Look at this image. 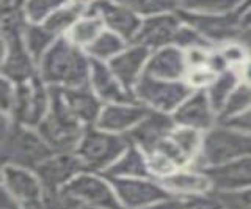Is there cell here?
Returning a JSON list of instances; mask_svg holds the SVG:
<instances>
[{
    "mask_svg": "<svg viewBox=\"0 0 251 209\" xmlns=\"http://www.w3.org/2000/svg\"><path fill=\"white\" fill-rule=\"evenodd\" d=\"M38 74L52 88L80 87L90 82L91 57L66 36H60L38 63Z\"/></svg>",
    "mask_w": 251,
    "mask_h": 209,
    "instance_id": "cell-1",
    "label": "cell"
},
{
    "mask_svg": "<svg viewBox=\"0 0 251 209\" xmlns=\"http://www.w3.org/2000/svg\"><path fill=\"white\" fill-rule=\"evenodd\" d=\"M2 165H16L35 170L41 162L55 153L36 128L24 126L10 115H2L0 131Z\"/></svg>",
    "mask_w": 251,
    "mask_h": 209,
    "instance_id": "cell-2",
    "label": "cell"
},
{
    "mask_svg": "<svg viewBox=\"0 0 251 209\" xmlns=\"http://www.w3.org/2000/svg\"><path fill=\"white\" fill-rule=\"evenodd\" d=\"M28 24L25 14L2 18V77L22 83L38 76V63L24 41V28Z\"/></svg>",
    "mask_w": 251,
    "mask_h": 209,
    "instance_id": "cell-3",
    "label": "cell"
},
{
    "mask_svg": "<svg viewBox=\"0 0 251 209\" xmlns=\"http://www.w3.org/2000/svg\"><path fill=\"white\" fill-rule=\"evenodd\" d=\"M247 156H251V132L218 123L204 132L201 154L195 167H217Z\"/></svg>",
    "mask_w": 251,
    "mask_h": 209,
    "instance_id": "cell-4",
    "label": "cell"
},
{
    "mask_svg": "<svg viewBox=\"0 0 251 209\" xmlns=\"http://www.w3.org/2000/svg\"><path fill=\"white\" fill-rule=\"evenodd\" d=\"M132 143L126 134H116L99 129L98 126L85 128L82 140L75 154L82 159L88 172L105 173Z\"/></svg>",
    "mask_w": 251,
    "mask_h": 209,
    "instance_id": "cell-5",
    "label": "cell"
},
{
    "mask_svg": "<svg viewBox=\"0 0 251 209\" xmlns=\"http://www.w3.org/2000/svg\"><path fill=\"white\" fill-rule=\"evenodd\" d=\"M50 95L52 103L49 113L36 128L38 132L55 153H75L86 126L66 109L53 88H50Z\"/></svg>",
    "mask_w": 251,
    "mask_h": 209,
    "instance_id": "cell-6",
    "label": "cell"
},
{
    "mask_svg": "<svg viewBox=\"0 0 251 209\" xmlns=\"http://www.w3.org/2000/svg\"><path fill=\"white\" fill-rule=\"evenodd\" d=\"M193 91L185 80H162L145 74L133 88V96L148 109L171 115Z\"/></svg>",
    "mask_w": 251,
    "mask_h": 209,
    "instance_id": "cell-7",
    "label": "cell"
},
{
    "mask_svg": "<svg viewBox=\"0 0 251 209\" xmlns=\"http://www.w3.org/2000/svg\"><path fill=\"white\" fill-rule=\"evenodd\" d=\"M50 103V87L38 74L27 82L16 83V99L10 117L24 126L38 128L49 113Z\"/></svg>",
    "mask_w": 251,
    "mask_h": 209,
    "instance_id": "cell-8",
    "label": "cell"
},
{
    "mask_svg": "<svg viewBox=\"0 0 251 209\" xmlns=\"http://www.w3.org/2000/svg\"><path fill=\"white\" fill-rule=\"evenodd\" d=\"M184 24L195 28L204 40L215 48V44H226L239 41L242 35L243 19L237 13L209 14V13H193L185 10H176Z\"/></svg>",
    "mask_w": 251,
    "mask_h": 209,
    "instance_id": "cell-9",
    "label": "cell"
},
{
    "mask_svg": "<svg viewBox=\"0 0 251 209\" xmlns=\"http://www.w3.org/2000/svg\"><path fill=\"white\" fill-rule=\"evenodd\" d=\"M71 198L99 209H123L112 181L104 173L83 172L61 190Z\"/></svg>",
    "mask_w": 251,
    "mask_h": 209,
    "instance_id": "cell-10",
    "label": "cell"
},
{
    "mask_svg": "<svg viewBox=\"0 0 251 209\" xmlns=\"http://www.w3.org/2000/svg\"><path fill=\"white\" fill-rule=\"evenodd\" d=\"M108 180L113 184L123 209H143L173 197L155 178H108Z\"/></svg>",
    "mask_w": 251,
    "mask_h": 209,
    "instance_id": "cell-11",
    "label": "cell"
},
{
    "mask_svg": "<svg viewBox=\"0 0 251 209\" xmlns=\"http://www.w3.org/2000/svg\"><path fill=\"white\" fill-rule=\"evenodd\" d=\"M2 189L25 209H44L46 189L35 170L2 165Z\"/></svg>",
    "mask_w": 251,
    "mask_h": 209,
    "instance_id": "cell-12",
    "label": "cell"
},
{
    "mask_svg": "<svg viewBox=\"0 0 251 209\" xmlns=\"http://www.w3.org/2000/svg\"><path fill=\"white\" fill-rule=\"evenodd\" d=\"M46 193H58L80 173L86 172L82 159L75 153H53L35 168Z\"/></svg>",
    "mask_w": 251,
    "mask_h": 209,
    "instance_id": "cell-13",
    "label": "cell"
},
{
    "mask_svg": "<svg viewBox=\"0 0 251 209\" xmlns=\"http://www.w3.org/2000/svg\"><path fill=\"white\" fill-rule=\"evenodd\" d=\"M182 26L184 22L179 18L177 11L145 18L141 21V27L137 36L133 38L132 44H141L151 51L175 46Z\"/></svg>",
    "mask_w": 251,
    "mask_h": 209,
    "instance_id": "cell-14",
    "label": "cell"
},
{
    "mask_svg": "<svg viewBox=\"0 0 251 209\" xmlns=\"http://www.w3.org/2000/svg\"><path fill=\"white\" fill-rule=\"evenodd\" d=\"M202 138L204 132L201 131L176 125L155 150L163 151L168 157L175 160L179 168L195 167L201 154Z\"/></svg>",
    "mask_w": 251,
    "mask_h": 209,
    "instance_id": "cell-15",
    "label": "cell"
},
{
    "mask_svg": "<svg viewBox=\"0 0 251 209\" xmlns=\"http://www.w3.org/2000/svg\"><path fill=\"white\" fill-rule=\"evenodd\" d=\"M86 14L99 16L107 30H112V32L123 36L129 44H132L133 38L137 36L141 27V21H143L140 19L138 14L113 2V0H94L86 8Z\"/></svg>",
    "mask_w": 251,
    "mask_h": 209,
    "instance_id": "cell-16",
    "label": "cell"
},
{
    "mask_svg": "<svg viewBox=\"0 0 251 209\" xmlns=\"http://www.w3.org/2000/svg\"><path fill=\"white\" fill-rule=\"evenodd\" d=\"M177 126L193 128L201 132H207L215 125H218V115L210 104L206 90H195L176 112L171 113Z\"/></svg>",
    "mask_w": 251,
    "mask_h": 209,
    "instance_id": "cell-17",
    "label": "cell"
},
{
    "mask_svg": "<svg viewBox=\"0 0 251 209\" xmlns=\"http://www.w3.org/2000/svg\"><path fill=\"white\" fill-rule=\"evenodd\" d=\"M52 88V87H50ZM58 93L63 104L74 117L82 123L83 126H96L98 118L102 112V107L105 104L98 98L93 91L90 82L80 85V87L69 88H53Z\"/></svg>",
    "mask_w": 251,
    "mask_h": 209,
    "instance_id": "cell-18",
    "label": "cell"
},
{
    "mask_svg": "<svg viewBox=\"0 0 251 209\" xmlns=\"http://www.w3.org/2000/svg\"><path fill=\"white\" fill-rule=\"evenodd\" d=\"M151 53V49L141 44H129L121 53H118L115 58L108 61V66L118 77V80L133 93V88L145 76V69Z\"/></svg>",
    "mask_w": 251,
    "mask_h": 209,
    "instance_id": "cell-19",
    "label": "cell"
},
{
    "mask_svg": "<svg viewBox=\"0 0 251 209\" xmlns=\"http://www.w3.org/2000/svg\"><path fill=\"white\" fill-rule=\"evenodd\" d=\"M175 126L176 123L170 113L151 110L126 135L129 137L132 145L138 146L140 150H143L148 154L154 151L165 140V137L171 132Z\"/></svg>",
    "mask_w": 251,
    "mask_h": 209,
    "instance_id": "cell-20",
    "label": "cell"
},
{
    "mask_svg": "<svg viewBox=\"0 0 251 209\" xmlns=\"http://www.w3.org/2000/svg\"><path fill=\"white\" fill-rule=\"evenodd\" d=\"M90 85L93 91L104 104H123V103H137L133 93L129 91L118 80L112 73L108 63L91 58V76Z\"/></svg>",
    "mask_w": 251,
    "mask_h": 209,
    "instance_id": "cell-21",
    "label": "cell"
},
{
    "mask_svg": "<svg viewBox=\"0 0 251 209\" xmlns=\"http://www.w3.org/2000/svg\"><path fill=\"white\" fill-rule=\"evenodd\" d=\"M151 112L140 103L105 104L98 118L96 126L99 129L110 131L116 134H127Z\"/></svg>",
    "mask_w": 251,
    "mask_h": 209,
    "instance_id": "cell-22",
    "label": "cell"
},
{
    "mask_svg": "<svg viewBox=\"0 0 251 209\" xmlns=\"http://www.w3.org/2000/svg\"><path fill=\"white\" fill-rule=\"evenodd\" d=\"M159 181L165 185V189L173 197L179 200L214 192V185H212L210 178L202 168L198 167L179 168L173 175Z\"/></svg>",
    "mask_w": 251,
    "mask_h": 209,
    "instance_id": "cell-23",
    "label": "cell"
},
{
    "mask_svg": "<svg viewBox=\"0 0 251 209\" xmlns=\"http://www.w3.org/2000/svg\"><path fill=\"white\" fill-rule=\"evenodd\" d=\"M187 73L185 51L177 46H167L152 51L145 69L146 76L162 80H185Z\"/></svg>",
    "mask_w": 251,
    "mask_h": 209,
    "instance_id": "cell-24",
    "label": "cell"
},
{
    "mask_svg": "<svg viewBox=\"0 0 251 209\" xmlns=\"http://www.w3.org/2000/svg\"><path fill=\"white\" fill-rule=\"evenodd\" d=\"M202 170L210 178L214 192H232L251 187V156Z\"/></svg>",
    "mask_w": 251,
    "mask_h": 209,
    "instance_id": "cell-25",
    "label": "cell"
},
{
    "mask_svg": "<svg viewBox=\"0 0 251 209\" xmlns=\"http://www.w3.org/2000/svg\"><path fill=\"white\" fill-rule=\"evenodd\" d=\"M104 175L108 178H152L146 153L135 145H130Z\"/></svg>",
    "mask_w": 251,
    "mask_h": 209,
    "instance_id": "cell-26",
    "label": "cell"
},
{
    "mask_svg": "<svg viewBox=\"0 0 251 209\" xmlns=\"http://www.w3.org/2000/svg\"><path fill=\"white\" fill-rule=\"evenodd\" d=\"M86 8H88V3L78 2V0H69L66 5H63L52 16H49V19L43 26L57 38L65 36L74 27L75 22L86 13Z\"/></svg>",
    "mask_w": 251,
    "mask_h": 209,
    "instance_id": "cell-27",
    "label": "cell"
},
{
    "mask_svg": "<svg viewBox=\"0 0 251 209\" xmlns=\"http://www.w3.org/2000/svg\"><path fill=\"white\" fill-rule=\"evenodd\" d=\"M127 46L129 43L126 41L123 36L105 28L85 51L93 60H99V61L108 63L110 60L115 58L118 53H121Z\"/></svg>",
    "mask_w": 251,
    "mask_h": 209,
    "instance_id": "cell-28",
    "label": "cell"
},
{
    "mask_svg": "<svg viewBox=\"0 0 251 209\" xmlns=\"http://www.w3.org/2000/svg\"><path fill=\"white\" fill-rule=\"evenodd\" d=\"M104 30H105V26L99 16L85 13L65 36L73 44H75L77 48L86 49Z\"/></svg>",
    "mask_w": 251,
    "mask_h": 209,
    "instance_id": "cell-29",
    "label": "cell"
},
{
    "mask_svg": "<svg viewBox=\"0 0 251 209\" xmlns=\"http://www.w3.org/2000/svg\"><path fill=\"white\" fill-rule=\"evenodd\" d=\"M239 83H240V76L237 69H225V71L218 73L215 80L212 82V85L206 90L207 96L210 99V104L215 109L217 115L223 109L227 98H229L231 93L237 88Z\"/></svg>",
    "mask_w": 251,
    "mask_h": 209,
    "instance_id": "cell-30",
    "label": "cell"
},
{
    "mask_svg": "<svg viewBox=\"0 0 251 209\" xmlns=\"http://www.w3.org/2000/svg\"><path fill=\"white\" fill-rule=\"evenodd\" d=\"M57 40L58 38L52 32H49L43 24H30L28 22L25 28H24V41H25L27 49L36 63L41 61L46 52L52 48Z\"/></svg>",
    "mask_w": 251,
    "mask_h": 209,
    "instance_id": "cell-31",
    "label": "cell"
},
{
    "mask_svg": "<svg viewBox=\"0 0 251 209\" xmlns=\"http://www.w3.org/2000/svg\"><path fill=\"white\" fill-rule=\"evenodd\" d=\"M251 107V87L245 83H239L231 96L227 98L223 109L218 113V123H226L235 117H239L243 112H247Z\"/></svg>",
    "mask_w": 251,
    "mask_h": 209,
    "instance_id": "cell-32",
    "label": "cell"
},
{
    "mask_svg": "<svg viewBox=\"0 0 251 209\" xmlns=\"http://www.w3.org/2000/svg\"><path fill=\"white\" fill-rule=\"evenodd\" d=\"M243 2L247 0H176L177 10L209 14L232 13Z\"/></svg>",
    "mask_w": 251,
    "mask_h": 209,
    "instance_id": "cell-33",
    "label": "cell"
},
{
    "mask_svg": "<svg viewBox=\"0 0 251 209\" xmlns=\"http://www.w3.org/2000/svg\"><path fill=\"white\" fill-rule=\"evenodd\" d=\"M113 2L145 18L177 10L176 0H113Z\"/></svg>",
    "mask_w": 251,
    "mask_h": 209,
    "instance_id": "cell-34",
    "label": "cell"
},
{
    "mask_svg": "<svg viewBox=\"0 0 251 209\" xmlns=\"http://www.w3.org/2000/svg\"><path fill=\"white\" fill-rule=\"evenodd\" d=\"M68 2L69 0H27L24 14L30 24H44L49 16Z\"/></svg>",
    "mask_w": 251,
    "mask_h": 209,
    "instance_id": "cell-35",
    "label": "cell"
},
{
    "mask_svg": "<svg viewBox=\"0 0 251 209\" xmlns=\"http://www.w3.org/2000/svg\"><path fill=\"white\" fill-rule=\"evenodd\" d=\"M146 157H148L149 172H151V176L155 178V180H163V178H167L175 173L176 170H179V167L175 164V160L168 157L167 154L160 150L148 153Z\"/></svg>",
    "mask_w": 251,
    "mask_h": 209,
    "instance_id": "cell-36",
    "label": "cell"
},
{
    "mask_svg": "<svg viewBox=\"0 0 251 209\" xmlns=\"http://www.w3.org/2000/svg\"><path fill=\"white\" fill-rule=\"evenodd\" d=\"M218 73L210 66H202V68H193L188 69L185 82L190 85L193 90H207L212 82L215 80Z\"/></svg>",
    "mask_w": 251,
    "mask_h": 209,
    "instance_id": "cell-37",
    "label": "cell"
},
{
    "mask_svg": "<svg viewBox=\"0 0 251 209\" xmlns=\"http://www.w3.org/2000/svg\"><path fill=\"white\" fill-rule=\"evenodd\" d=\"M180 209H226L217 192L180 200Z\"/></svg>",
    "mask_w": 251,
    "mask_h": 209,
    "instance_id": "cell-38",
    "label": "cell"
},
{
    "mask_svg": "<svg viewBox=\"0 0 251 209\" xmlns=\"http://www.w3.org/2000/svg\"><path fill=\"white\" fill-rule=\"evenodd\" d=\"M226 209H251V187L232 192H217Z\"/></svg>",
    "mask_w": 251,
    "mask_h": 209,
    "instance_id": "cell-39",
    "label": "cell"
},
{
    "mask_svg": "<svg viewBox=\"0 0 251 209\" xmlns=\"http://www.w3.org/2000/svg\"><path fill=\"white\" fill-rule=\"evenodd\" d=\"M214 51L212 48H202V46H196V48L185 49V61L188 69L193 68H202L210 66L212 68V58H214Z\"/></svg>",
    "mask_w": 251,
    "mask_h": 209,
    "instance_id": "cell-40",
    "label": "cell"
},
{
    "mask_svg": "<svg viewBox=\"0 0 251 209\" xmlns=\"http://www.w3.org/2000/svg\"><path fill=\"white\" fill-rule=\"evenodd\" d=\"M16 99V83L11 82L6 77H2L0 82V109H2V115H10L14 105Z\"/></svg>",
    "mask_w": 251,
    "mask_h": 209,
    "instance_id": "cell-41",
    "label": "cell"
},
{
    "mask_svg": "<svg viewBox=\"0 0 251 209\" xmlns=\"http://www.w3.org/2000/svg\"><path fill=\"white\" fill-rule=\"evenodd\" d=\"M223 125L232 126V128L240 129V131H245V132H251V107L247 112H243L242 115H239V117L223 123Z\"/></svg>",
    "mask_w": 251,
    "mask_h": 209,
    "instance_id": "cell-42",
    "label": "cell"
},
{
    "mask_svg": "<svg viewBox=\"0 0 251 209\" xmlns=\"http://www.w3.org/2000/svg\"><path fill=\"white\" fill-rule=\"evenodd\" d=\"M27 0H2V16L24 13Z\"/></svg>",
    "mask_w": 251,
    "mask_h": 209,
    "instance_id": "cell-43",
    "label": "cell"
},
{
    "mask_svg": "<svg viewBox=\"0 0 251 209\" xmlns=\"http://www.w3.org/2000/svg\"><path fill=\"white\" fill-rule=\"evenodd\" d=\"M143 209H180V200L171 197V198L159 201V203H154L151 206H146Z\"/></svg>",
    "mask_w": 251,
    "mask_h": 209,
    "instance_id": "cell-44",
    "label": "cell"
},
{
    "mask_svg": "<svg viewBox=\"0 0 251 209\" xmlns=\"http://www.w3.org/2000/svg\"><path fill=\"white\" fill-rule=\"evenodd\" d=\"M0 209H25L19 201H16L10 193L2 189V197H0Z\"/></svg>",
    "mask_w": 251,
    "mask_h": 209,
    "instance_id": "cell-45",
    "label": "cell"
},
{
    "mask_svg": "<svg viewBox=\"0 0 251 209\" xmlns=\"http://www.w3.org/2000/svg\"><path fill=\"white\" fill-rule=\"evenodd\" d=\"M239 76H240V82L251 87V55L248 57V60L243 63L239 69Z\"/></svg>",
    "mask_w": 251,
    "mask_h": 209,
    "instance_id": "cell-46",
    "label": "cell"
},
{
    "mask_svg": "<svg viewBox=\"0 0 251 209\" xmlns=\"http://www.w3.org/2000/svg\"><path fill=\"white\" fill-rule=\"evenodd\" d=\"M239 43H242L243 46H245L247 51L251 53V26H248V28L242 32V35L239 38Z\"/></svg>",
    "mask_w": 251,
    "mask_h": 209,
    "instance_id": "cell-47",
    "label": "cell"
},
{
    "mask_svg": "<svg viewBox=\"0 0 251 209\" xmlns=\"http://www.w3.org/2000/svg\"><path fill=\"white\" fill-rule=\"evenodd\" d=\"M78 2H83V3H91V2H94V0H78Z\"/></svg>",
    "mask_w": 251,
    "mask_h": 209,
    "instance_id": "cell-48",
    "label": "cell"
},
{
    "mask_svg": "<svg viewBox=\"0 0 251 209\" xmlns=\"http://www.w3.org/2000/svg\"><path fill=\"white\" fill-rule=\"evenodd\" d=\"M250 2H251V0H250Z\"/></svg>",
    "mask_w": 251,
    "mask_h": 209,
    "instance_id": "cell-49",
    "label": "cell"
}]
</instances>
